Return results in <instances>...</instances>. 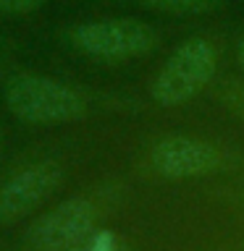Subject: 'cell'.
Here are the masks:
<instances>
[{"mask_svg":"<svg viewBox=\"0 0 244 251\" xmlns=\"http://www.w3.org/2000/svg\"><path fill=\"white\" fill-rule=\"evenodd\" d=\"M218 68V47L208 37H189L173 50L155 74L150 92L157 105L176 107L197 97Z\"/></svg>","mask_w":244,"mask_h":251,"instance_id":"1","label":"cell"},{"mask_svg":"<svg viewBox=\"0 0 244 251\" xmlns=\"http://www.w3.org/2000/svg\"><path fill=\"white\" fill-rule=\"evenodd\" d=\"M68 42L94 60L123 63L152 52L157 31L139 19H92L68 29Z\"/></svg>","mask_w":244,"mask_h":251,"instance_id":"2","label":"cell"},{"mask_svg":"<svg viewBox=\"0 0 244 251\" xmlns=\"http://www.w3.org/2000/svg\"><path fill=\"white\" fill-rule=\"evenodd\" d=\"M5 102L13 115L37 126L76 121L87 110V100L76 89L55 81L50 76L34 74H21L11 78L5 89Z\"/></svg>","mask_w":244,"mask_h":251,"instance_id":"3","label":"cell"},{"mask_svg":"<svg viewBox=\"0 0 244 251\" xmlns=\"http://www.w3.org/2000/svg\"><path fill=\"white\" fill-rule=\"evenodd\" d=\"M94 225V204L84 196L61 201L42 215L29 230L31 251H66L79 243Z\"/></svg>","mask_w":244,"mask_h":251,"instance_id":"4","label":"cell"},{"mask_svg":"<svg viewBox=\"0 0 244 251\" xmlns=\"http://www.w3.org/2000/svg\"><path fill=\"white\" fill-rule=\"evenodd\" d=\"M150 168L165 178H197L220 168V152L192 136H168L150 149Z\"/></svg>","mask_w":244,"mask_h":251,"instance_id":"5","label":"cell"},{"mask_svg":"<svg viewBox=\"0 0 244 251\" xmlns=\"http://www.w3.org/2000/svg\"><path fill=\"white\" fill-rule=\"evenodd\" d=\"M61 183V168L53 162H37L0 183V223H11L37 209Z\"/></svg>","mask_w":244,"mask_h":251,"instance_id":"6","label":"cell"},{"mask_svg":"<svg viewBox=\"0 0 244 251\" xmlns=\"http://www.w3.org/2000/svg\"><path fill=\"white\" fill-rule=\"evenodd\" d=\"M137 3L168 16H208L220 11L226 0H137Z\"/></svg>","mask_w":244,"mask_h":251,"instance_id":"7","label":"cell"},{"mask_svg":"<svg viewBox=\"0 0 244 251\" xmlns=\"http://www.w3.org/2000/svg\"><path fill=\"white\" fill-rule=\"evenodd\" d=\"M47 0H0V13H31Z\"/></svg>","mask_w":244,"mask_h":251,"instance_id":"8","label":"cell"},{"mask_svg":"<svg viewBox=\"0 0 244 251\" xmlns=\"http://www.w3.org/2000/svg\"><path fill=\"white\" fill-rule=\"evenodd\" d=\"M87 251H118L116 249V238L110 230H97L87 243Z\"/></svg>","mask_w":244,"mask_h":251,"instance_id":"9","label":"cell"},{"mask_svg":"<svg viewBox=\"0 0 244 251\" xmlns=\"http://www.w3.org/2000/svg\"><path fill=\"white\" fill-rule=\"evenodd\" d=\"M236 58H239V63L244 66V37L239 39V45H236Z\"/></svg>","mask_w":244,"mask_h":251,"instance_id":"10","label":"cell"}]
</instances>
